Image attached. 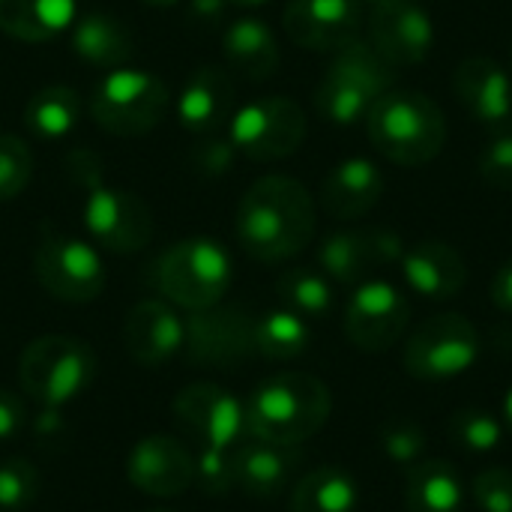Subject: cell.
<instances>
[{"label": "cell", "mask_w": 512, "mask_h": 512, "mask_svg": "<svg viewBox=\"0 0 512 512\" xmlns=\"http://www.w3.org/2000/svg\"><path fill=\"white\" fill-rule=\"evenodd\" d=\"M72 51L102 69H120L132 60L135 42L123 18L111 12H87L72 21Z\"/></svg>", "instance_id": "25"}, {"label": "cell", "mask_w": 512, "mask_h": 512, "mask_svg": "<svg viewBox=\"0 0 512 512\" xmlns=\"http://www.w3.org/2000/svg\"><path fill=\"white\" fill-rule=\"evenodd\" d=\"M357 501V480L339 465H321L294 486L291 512H354Z\"/></svg>", "instance_id": "29"}, {"label": "cell", "mask_w": 512, "mask_h": 512, "mask_svg": "<svg viewBox=\"0 0 512 512\" xmlns=\"http://www.w3.org/2000/svg\"><path fill=\"white\" fill-rule=\"evenodd\" d=\"M246 408V438L297 447L318 435L333 411L330 387L309 372H276L261 381Z\"/></svg>", "instance_id": "2"}, {"label": "cell", "mask_w": 512, "mask_h": 512, "mask_svg": "<svg viewBox=\"0 0 512 512\" xmlns=\"http://www.w3.org/2000/svg\"><path fill=\"white\" fill-rule=\"evenodd\" d=\"M480 357V330L459 312L432 315L405 345V372L417 381H453Z\"/></svg>", "instance_id": "9"}, {"label": "cell", "mask_w": 512, "mask_h": 512, "mask_svg": "<svg viewBox=\"0 0 512 512\" xmlns=\"http://www.w3.org/2000/svg\"><path fill=\"white\" fill-rule=\"evenodd\" d=\"M24 402L12 390H0V441H9L24 426Z\"/></svg>", "instance_id": "41"}, {"label": "cell", "mask_w": 512, "mask_h": 512, "mask_svg": "<svg viewBox=\"0 0 512 512\" xmlns=\"http://www.w3.org/2000/svg\"><path fill=\"white\" fill-rule=\"evenodd\" d=\"M228 3H237V6H264L270 0H228Z\"/></svg>", "instance_id": "45"}, {"label": "cell", "mask_w": 512, "mask_h": 512, "mask_svg": "<svg viewBox=\"0 0 512 512\" xmlns=\"http://www.w3.org/2000/svg\"><path fill=\"white\" fill-rule=\"evenodd\" d=\"M396 84V69L369 45V39H354L336 51L318 90L315 108L333 126L366 123L372 105L390 93Z\"/></svg>", "instance_id": "6"}, {"label": "cell", "mask_w": 512, "mask_h": 512, "mask_svg": "<svg viewBox=\"0 0 512 512\" xmlns=\"http://www.w3.org/2000/svg\"><path fill=\"white\" fill-rule=\"evenodd\" d=\"M306 126V111L294 99L261 96L231 114L228 135L237 153L255 162H276L300 150Z\"/></svg>", "instance_id": "11"}, {"label": "cell", "mask_w": 512, "mask_h": 512, "mask_svg": "<svg viewBox=\"0 0 512 512\" xmlns=\"http://www.w3.org/2000/svg\"><path fill=\"white\" fill-rule=\"evenodd\" d=\"M450 438L468 453H492L504 441V426L483 408H462L450 417Z\"/></svg>", "instance_id": "33"}, {"label": "cell", "mask_w": 512, "mask_h": 512, "mask_svg": "<svg viewBox=\"0 0 512 512\" xmlns=\"http://www.w3.org/2000/svg\"><path fill=\"white\" fill-rule=\"evenodd\" d=\"M477 171L486 186L512 192V132H498L480 153Z\"/></svg>", "instance_id": "40"}, {"label": "cell", "mask_w": 512, "mask_h": 512, "mask_svg": "<svg viewBox=\"0 0 512 512\" xmlns=\"http://www.w3.org/2000/svg\"><path fill=\"white\" fill-rule=\"evenodd\" d=\"M69 174L84 192V228L114 255L141 252L153 240V213L141 195L105 183L96 153L72 150Z\"/></svg>", "instance_id": "3"}, {"label": "cell", "mask_w": 512, "mask_h": 512, "mask_svg": "<svg viewBox=\"0 0 512 512\" xmlns=\"http://www.w3.org/2000/svg\"><path fill=\"white\" fill-rule=\"evenodd\" d=\"M228 66L246 81H267L279 69V42L261 18H240L222 36Z\"/></svg>", "instance_id": "26"}, {"label": "cell", "mask_w": 512, "mask_h": 512, "mask_svg": "<svg viewBox=\"0 0 512 512\" xmlns=\"http://www.w3.org/2000/svg\"><path fill=\"white\" fill-rule=\"evenodd\" d=\"M183 321L165 300H141L123 321V345L141 366H162L183 351Z\"/></svg>", "instance_id": "20"}, {"label": "cell", "mask_w": 512, "mask_h": 512, "mask_svg": "<svg viewBox=\"0 0 512 512\" xmlns=\"http://www.w3.org/2000/svg\"><path fill=\"white\" fill-rule=\"evenodd\" d=\"M426 429L414 420H390L381 429V450L393 465H417L426 453Z\"/></svg>", "instance_id": "36"}, {"label": "cell", "mask_w": 512, "mask_h": 512, "mask_svg": "<svg viewBox=\"0 0 512 512\" xmlns=\"http://www.w3.org/2000/svg\"><path fill=\"white\" fill-rule=\"evenodd\" d=\"M471 498L483 512H512V471L504 465L486 468L471 483Z\"/></svg>", "instance_id": "39"}, {"label": "cell", "mask_w": 512, "mask_h": 512, "mask_svg": "<svg viewBox=\"0 0 512 512\" xmlns=\"http://www.w3.org/2000/svg\"><path fill=\"white\" fill-rule=\"evenodd\" d=\"M144 3H150V6H174L180 0H144Z\"/></svg>", "instance_id": "46"}, {"label": "cell", "mask_w": 512, "mask_h": 512, "mask_svg": "<svg viewBox=\"0 0 512 512\" xmlns=\"http://www.w3.org/2000/svg\"><path fill=\"white\" fill-rule=\"evenodd\" d=\"M399 267L408 288L432 303L453 300L468 282L465 258L444 240H420L417 246L405 249Z\"/></svg>", "instance_id": "22"}, {"label": "cell", "mask_w": 512, "mask_h": 512, "mask_svg": "<svg viewBox=\"0 0 512 512\" xmlns=\"http://www.w3.org/2000/svg\"><path fill=\"white\" fill-rule=\"evenodd\" d=\"M81 117V102L72 87L51 84L36 90L24 105V123L27 129L42 141H60L66 138Z\"/></svg>", "instance_id": "30"}, {"label": "cell", "mask_w": 512, "mask_h": 512, "mask_svg": "<svg viewBox=\"0 0 512 512\" xmlns=\"http://www.w3.org/2000/svg\"><path fill=\"white\" fill-rule=\"evenodd\" d=\"M234 279L231 255L210 237H186L168 246L147 267L150 288L186 312L210 309L225 300Z\"/></svg>", "instance_id": "5"}, {"label": "cell", "mask_w": 512, "mask_h": 512, "mask_svg": "<svg viewBox=\"0 0 512 512\" xmlns=\"http://www.w3.org/2000/svg\"><path fill=\"white\" fill-rule=\"evenodd\" d=\"M465 498L468 489L456 465L441 459H426L408 468V486H405L408 512H462Z\"/></svg>", "instance_id": "27"}, {"label": "cell", "mask_w": 512, "mask_h": 512, "mask_svg": "<svg viewBox=\"0 0 512 512\" xmlns=\"http://www.w3.org/2000/svg\"><path fill=\"white\" fill-rule=\"evenodd\" d=\"M39 495V474L27 459L0 462V510H27Z\"/></svg>", "instance_id": "35"}, {"label": "cell", "mask_w": 512, "mask_h": 512, "mask_svg": "<svg viewBox=\"0 0 512 512\" xmlns=\"http://www.w3.org/2000/svg\"><path fill=\"white\" fill-rule=\"evenodd\" d=\"M384 198V174L366 156H348L336 162L321 180V207L333 219H363Z\"/></svg>", "instance_id": "21"}, {"label": "cell", "mask_w": 512, "mask_h": 512, "mask_svg": "<svg viewBox=\"0 0 512 512\" xmlns=\"http://www.w3.org/2000/svg\"><path fill=\"white\" fill-rule=\"evenodd\" d=\"M174 417L198 447L231 450L246 438V408L216 384H189L174 396Z\"/></svg>", "instance_id": "15"}, {"label": "cell", "mask_w": 512, "mask_h": 512, "mask_svg": "<svg viewBox=\"0 0 512 512\" xmlns=\"http://www.w3.org/2000/svg\"><path fill=\"white\" fill-rule=\"evenodd\" d=\"M459 105L486 129L507 132L512 126V75L492 57H465L453 72Z\"/></svg>", "instance_id": "18"}, {"label": "cell", "mask_w": 512, "mask_h": 512, "mask_svg": "<svg viewBox=\"0 0 512 512\" xmlns=\"http://www.w3.org/2000/svg\"><path fill=\"white\" fill-rule=\"evenodd\" d=\"M195 483L207 495H228L237 486V462H234V447L231 450H216V447H201L195 456Z\"/></svg>", "instance_id": "37"}, {"label": "cell", "mask_w": 512, "mask_h": 512, "mask_svg": "<svg viewBox=\"0 0 512 512\" xmlns=\"http://www.w3.org/2000/svg\"><path fill=\"white\" fill-rule=\"evenodd\" d=\"M288 39L309 51H339L360 39L363 0H288L282 12Z\"/></svg>", "instance_id": "17"}, {"label": "cell", "mask_w": 512, "mask_h": 512, "mask_svg": "<svg viewBox=\"0 0 512 512\" xmlns=\"http://www.w3.org/2000/svg\"><path fill=\"white\" fill-rule=\"evenodd\" d=\"M369 3H378V0H369Z\"/></svg>", "instance_id": "49"}, {"label": "cell", "mask_w": 512, "mask_h": 512, "mask_svg": "<svg viewBox=\"0 0 512 512\" xmlns=\"http://www.w3.org/2000/svg\"><path fill=\"white\" fill-rule=\"evenodd\" d=\"M276 291L285 309L297 312L306 321L327 318L333 309V285L321 270H312V267H294L282 273Z\"/></svg>", "instance_id": "32"}, {"label": "cell", "mask_w": 512, "mask_h": 512, "mask_svg": "<svg viewBox=\"0 0 512 512\" xmlns=\"http://www.w3.org/2000/svg\"><path fill=\"white\" fill-rule=\"evenodd\" d=\"M504 420H507V426L512 429V384L510 390H507V396H504Z\"/></svg>", "instance_id": "44"}, {"label": "cell", "mask_w": 512, "mask_h": 512, "mask_svg": "<svg viewBox=\"0 0 512 512\" xmlns=\"http://www.w3.org/2000/svg\"><path fill=\"white\" fill-rule=\"evenodd\" d=\"M228 0H189V15L201 24H216L225 18Z\"/></svg>", "instance_id": "43"}, {"label": "cell", "mask_w": 512, "mask_h": 512, "mask_svg": "<svg viewBox=\"0 0 512 512\" xmlns=\"http://www.w3.org/2000/svg\"><path fill=\"white\" fill-rule=\"evenodd\" d=\"M168 102L171 93L159 75L120 66L105 72L93 87L90 114L105 132L135 138L153 132L162 123Z\"/></svg>", "instance_id": "8"}, {"label": "cell", "mask_w": 512, "mask_h": 512, "mask_svg": "<svg viewBox=\"0 0 512 512\" xmlns=\"http://www.w3.org/2000/svg\"><path fill=\"white\" fill-rule=\"evenodd\" d=\"M183 333V351L198 366L234 369L255 357V318L243 306L216 303L189 312Z\"/></svg>", "instance_id": "12"}, {"label": "cell", "mask_w": 512, "mask_h": 512, "mask_svg": "<svg viewBox=\"0 0 512 512\" xmlns=\"http://www.w3.org/2000/svg\"><path fill=\"white\" fill-rule=\"evenodd\" d=\"M153 512H168V510H153Z\"/></svg>", "instance_id": "48"}, {"label": "cell", "mask_w": 512, "mask_h": 512, "mask_svg": "<svg viewBox=\"0 0 512 512\" xmlns=\"http://www.w3.org/2000/svg\"><path fill=\"white\" fill-rule=\"evenodd\" d=\"M492 303H495L501 312L512 315V261H507V264L495 273V279H492Z\"/></svg>", "instance_id": "42"}, {"label": "cell", "mask_w": 512, "mask_h": 512, "mask_svg": "<svg viewBox=\"0 0 512 512\" xmlns=\"http://www.w3.org/2000/svg\"><path fill=\"white\" fill-rule=\"evenodd\" d=\"M96 378V354L72 336H39L18 360L21 390L42 408H63Z\"/></svg>", "instance_id": "7"}, {"label": "cell", "mask_w": 512, "mask_h": 512, "mask_svg": "<svg viewBox=\"0 0 512 512\" xmlns=\"http://www.w3.org/2000/svg\"><path fill=\"white\" fill-rule=\"evenodd\" d=\"M366 132L372 147L384 159L402 168H417L432 162L444 150L447 117L432 96L393 87L372 105L366 117Z\"/></svg>", "instance_id": "4"}, {"label": "cell", "mask_w": 512, "mask_h": 512, "mask_svg": "<svg viewBox=\"0 0 512 512\" xmlns=\"http://www.w3.org/2000/svg\"><path fill=\"white\" fill-rule=\"evenodd\" d=\"M33 174V153L18 135H0V201L18 198Z\"/></svg>", "instance_id": "34"}, {"label": "cell", "mask_w": 512, "mask_h": 512, "mask_svg": "<svg viewBox=\"0 0 512 512\" xmlns=\"http://www.w3.org/2000/svg\"><path fill=\"white\" fill-rule=\"evenodd\" d=\"M411 324L408 297L387 279H366L345 306V336L363 354H387Z\"/></svg>", "instance_id": "13"}, {"label": "cell", "mask_w": 512, "mask_h": 512, "mask_svg": "<svg viewBox=\"0 0 512 512\" xmlns=\"http://www.w3.org/2000/svg\"><path fill=\"white\" fill-rule=\"evenodd\" d=\"M75 21V0H0V30L18 42H48Z\"/></svg>", "instance_id": "28"}, {"label": "cell", "mask_w": 512, "mask_h": 512, "mask_svg": "<svg viewBox=\"0 0 512 512\" xmlns=\"http://www.w3.org/2000/svg\"><path fill=\"white\" fill-rule=\"evenodd\" d=\"M318 228L312 192L285 174L255 180L237 207V240L243 252L261 264H279L300 255Z\"/></svg>", "instance_id": "1"}, {"label": "cell", "mask_w": 512, "mask_h": 512, "mask_svg": "<svg viewBox=\"0 0 512 512\" xmlns=\"http://www.w3.org/2000/svg\"><path fill=\"white\" fill-rule=\"evenodd\" d=\"M369 45L393 66H417L432 54L435 24L417 0H378L369 12Z\"/></svg>", "instance_id": "16"}, {"label": "cell", "mask_w": 512, "mask_h": 512, "mask_svg": "<svg viewBox=\"0 0 512 512\" xmlns=\"http://www.w3.org/2000/svg\"><path fill=\"white\" fill-rule=\"evenodd\" d=\"M405 255V240L390 228L333 231L318 246V267L330 282L360 285L372 270L393 267Z\"/></svg>", "instance_id": "14"}, {"label": "cell", "mask_w": 512, "mask_h": 512, "mask_svg": "<svg viewBox=\"0 0 512 512\" xmlns=\"http://www.w3.org/2000/svg\"><path fill=\"white\" fill-rule=\"evenodd\" d=\"M234 108V81L219 66H201L186 81L177 99V120L186 132L207 135L219 132L231 120Z\"/></svg>", "instance_id": "24"}, {"label": "cell", "mask_w": 512, "mask_h": 512, "mask_svg": "<svg viewBox=\"0 0 512 512\" xmlns=\"http://www.w3.org/2000/svg\"><path fill=\"white\" fill-rule=\"evenodd\" d=\"M237 147L228 132H207L201 141L192 147V168L201 177H222L234 168Z\"/></svg>", "instance_id": "38"}, {"label": "cell", "mask_w": 512, "mask_h": 512, "mask_svg": "<svg viewBox=\"0 0 512 512\" xmlns=\"http://www.w3.org/2000/svg\"><path fill=\"white\" fill-rule=\"evenodd\" d=\"M234 462H237V486L249 498L273 501L291 486L303 462V453L297 447L249 438L234 447Z\"/></svg>", "instance_id": "23"}, {"label": "cell", "mask_w": 512, "mask_h": 512, "mask_svg": "<svg viewBox=\"0 0 512 512\" xmlns=\"http://www.w3.org/2000/svg\"><path fill=\"white\" fill-rule=\"evenodd\" d=\"M312 342V330L306 318H300L291 309H273L261 318H255V354L264 360H297L306 354Z\"/></svg>", "instance_id": "31"}, {"label": "cell", "mask_w": 512, "mask_h": 512, "mask_svg": "<svg viewBox=\"0 0 512 512\" xmlns=\"http://www.w3.org/2000/svg\"><path fill=\"white\" fill-rule=\"evenodd\" d=\"M33 273L39 285L60 303H90L105 288V267L99 252L78 237L57 231L54 225H42Z\"/></svg>", "instance_id": "10"}, {"label": "cell", "mask_w": 512, "mask_h": 512, "mask_svg": "<svg viewBox=\"0 0 512 512\" xmlns=\"http://www.w3.org/2000/svg\"><path fill=\"white\" fill-rule=\"evenodd\" d=\"M510 66H512V48H510Z\"/></svg>", "instance_id": "47"}, {"label": "cell", "mask_w": 512, "mask_h": 512, "mask_svg": "<svg viewBox=\"0 0 512 512\" xmlns=\"http://www.w3.org/2000/svg\"><path fill=\"white\" fill-rule=\"evenodd\" d=\"M129 483L153 498H177L195 483V456L168 435H150L135 444L126 462Z\"/></svg>", "instance_id": "19"}]
</instances>
